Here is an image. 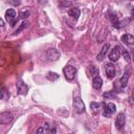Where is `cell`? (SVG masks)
<instances>
[{
    "label": "cell",
    "mask_w": 134,
    "mask_h": 134,
    "mask_svg": "<svg viewBox=\"0 0 134 134\" xmlns=\"http://www.w3.org/2000/svg\"><path fill=\"white\" fill-rule=\"evenodd\" d=\"M73 108H74V111L77 113V114H82L85 112V104L84 102L82 100V98L80 96H74L73 97Z\"/></svg>",
    "instance_id": "6da1fadb"
},
{
    "label": "cell",
    "mask_w": 134,
    "mask_h": 134,
    "mask_svg": "<svg viewBox=\"0 0 134 134\" xmlns=\"http://www.w3.org/2000/svg\"><path fill=\"white\" fill-rule=\"evenodd\" d=\"M63 73L66 77V80L68 81H72L75 76V73H76V69L71 66V65H66L64 68H63Z\"/></svg>",
    "instance_id": "7a4b0ae2"
},
{
    "label": "cell",
    "mask_w": 134,
    "mask_h": 134,
    "mask_svg": "<svg viewBox=\"0 0 134 134\" xmlns=\"http://www.w3.org/2000/svg\"><path fill=\"white\" fill-rule=\"evenodd\" d=\"M5 19L6 21L10 24L12 27H14L17 23V17H16V12L15 9L13 8H8L6 12H5Z\"/></svg>",
    "instance_id": "3957f363"
},
{
    "label": "cell",
    "mask_w": 134,
    "mask_h": 134,
    "mask_svg": "<svg viewBox=\"0 0 134 134\" xmlns=\"http://www.w3.org/2000/svg\"><path fill=\"white\" fill-rule=\"evenodd\" d=\"M116 111V106L112 103H109V104H104V112H103V115L105 117H109L110 115H112L114 112Z\"/></svg>",
    "instance_id": "277c9868"
},
{
    "label": "cell",
    "mask_w": 134,
    "mask_h": 134,
    "mask_svg": "<svg viewBox=\"0 0 134 134\" xmlns=\"http://www.w3.org/2000/svg\"><path fill=\"white\" fill-rule=\"evenodd\" d=\"M16 86H17V90H18V93H19V94L24 95V94H26V93H27V91H28V87H27V85L23 82V80H22V79H20V77H19V79L17 80Z\"/></svg>",
    "instance_id": "5b68a950"
},
{
    "label": "cell",
    "mask_w": 134,
    "mask_h": 134,
    "mask_svg": "<svg viewBox=\"0 0 134 134\" xmlns=\"http://www.w3.org/2000/svg\"><path fill=\"white\" fill-rule=\"evenodd\" d=\"M120 47L119 46H115V47H113V49L109 52V60L111 61V62H116L118 59H119V57H120Z\"/></svg>",
    "instance_id": "8992f818"
},
{
    "label": "cell",
    "mask_w": 134,
    "mask_h": 134,
    "mask_svg": "<svg viewBox=\"0 0 134 134\" xmlns=\"http://www.w3.org/2000/svg\"><path fill=\"white\" fill-rule=\"evenodd\" d=\"M13 118H14V115L10 112H2L0 114V124L7 125L13 120Z\"/></svg>",
    "instance_id": "52a82bcc"
},
{
    "label": "cell",
    "mask_w": 134,
    "mask_h": 134,
    "mask_svg": "<svg viewBox=\"0 0 134 134\" xmlns=\"http://www.w3.org/2000/svg\"><path fill=\"white\" fill-rule=\"evenodd\" d=\"M105 72H106V75L109 80H112L114 79L115 76V67L112 63H108L106 64V67H105Z\"/></svg>",
    "instance_id": "ba28073f"
},
{
    "label": "cell",
    "mask_w": 134,
    "mask_h": 134,
    "mask_svg": "<svg viewBox=\"0 0 134 134\" xmlns=\"http://www.w3.org/2000/svg\"><path fill=\"white\" fill-rule=\"evenodd\" d=\"M129 76H130V71L128 70V71H126V72L124 73V75L120 77V80L118 81V83H117V82H115L116 84H118V86H119V88H120V90H121V91L126 88L127 83H128V80H129Z\"/></svg>",
    "instance_id": "9c48e42d"
},
{
    "label": "cell",
    "mask_w": 134,
    "mask_h": 134,
    "mask_svg": "<svg viewBox=\"0 0 134 134\" xmlns=\"http://www.w3.org/2000/svg\"><path fill=\"white\" fill-rule=\"evenodd\" d=\"M109 19H110L112 25H113L115 28H120V27H121V24H120L119 21H118V18H117V14H116V13L110 12V13H109Z\"/></svg>",
    "instance_id": "30bf717a"
},
{
    "label": "cell",
    "mask_w": 134,
    "mask_h": 134,
    "mask_svg": "<svg viewBox=\"0 0 134 134\" xmlns=\"http://www.w3.org/2000/svg\"><path fill=\"white\" fill-rule=\"evenodd\" d=\"M125 122H126V117H125V114L124 113H119L117 115V118H116V121H115V127L117 130H121L125 126Z\"/></svg>",
    "instance_id": "8fae6325"
},
{
    "label": "cell",
    "mask_w": 134,
    "mask_h": 134,
    "mask_svg": "<svg viewBox=\"0 0 134 134\" xmlns=\"http://www.w3.org/2000/svg\"><path fill=\"white\" fill-rule=\"evenodd\" d=\"M47 55H48V58L50 60L55 61V60H58L60 58V51L58 49H55V48H50L47 51Z\"/></svg>",
    "instance_id": "7c38bea8"
},
{
    "label": "cell",
    "mask_w": 134,
    "mask_h": 134,
    "mask_svg": "<svg viewBox=\"0 0 134 134\" xmlns=\"http://www.w3.org/2000/svg\"><path fill=\"white\" fill-rule=\"evenodd\" d=\"M45 131H46V134H55L57 133V126L53 122H46L45 124Z\"/></svg>",
    "instance_id": "4fadbf2b"
},
{
    "label": "cell",
    "mask_w": 134,
    "mask_h": 134,
    "mask_svg": "<svg viewBox=\"0 0 134 134\" xmlns=\"http://www.w3.org/2000/svg\"><path fill=\"white\" fill-rule=\"evenodd\" d=\"M120 39H121V41H122L124 43H126L127 45H132V44H134V37H133L132 35H130V34H125V35H122Z\"/></svg>",
    "instance_id": "5bb4252c"
},
{
    "label": "cell",
    "mask_w": 134,
    "mask_h": 134,
    "mask_svg": "<svg viewBox=\"0 0 134 134\" xmlns=\"http://www.w3.org/2000/svg\"><path fill=\"white\" fill-rule=\"evenodd\" d=\"M108 49H109V44H105V45L102 47L100 51L98 52L96 59H97L98 61H103L104 58H105V55H106V53H107V51H108Z\"/></svg>",
    "instance_id": "9a60e30c"
},
{
    "label": "cell",
    "mask_w": 134,
    "mask_h": 134,
    "mask_svg": "<svg viewBox=\"0 0 134 134\" xmlns=\"http://www.w3.org/2000/svg\"><path fill=\"white\" fill-rule=\"evenodd\" d=\"M90 108H91L92 114L96 115L97 113H99V111H100V109H102V106H100V104H98V103H96V102H92V103L90 104Z\"/></svg>",
    "instance_id": "2e32d148"
},
{
    "label": "cell",
    "mask_w": 134,
    "mask_h": 134,
    "mask_svg": "<svg viewBox=\"0 0 134 134\" xmlns=\"http://www.w3.org/2000/svg\"><path fill=\"white\" fill-rule=\"evenodd\" d=\"M68 15L76 20V19H79L80 15H81V10H80L77 7H71V8L68 10Z\"/></svg>",
    "instance_id": "e0dca14e"
},
{
    "label": "cell",
    "mask_w": 134,
    "mask_h": 134,
    "mask_svg": "<svg viewBox=\"0 0 134 134\" xmlns=\"http://www.w3.org/2000/svg\"><path fill=\"white\" fill-rule=\"evenodd\" d=\"M102 85H103V80H102L100 76L97 75V76L93 77V80H92V86H93L94 89H100Z\"/></svg>",
    "instance_id": "ac0fdd59"
},
{
    "label": "cell",
    "mask_w": 134,
    "mask_h": 134,
    "mask_svg": "<svg viewBox=\"0 0 134 134\" xmlns=\"http://www.w3.org/2000/svg\"><path fill=\"white\" fill-rule=\"evenodd\" d=\"M46 77H47L49 81L54 82V81H57V80L59 79V74L55 73V72H48L47 75H46Z\"/></svg>",
    "instance_id": "d6986e66"
},
{
    "label": "cell",
    "mask_w": 134,
    "mask_h": 134,
    "mask_svg": "<svg viewBox=\"0 0 134 134\" xmlns=\"http://www.w3.org/2000/svg\"><path fill=\"white\" fill-rule=\"evenodd\" d=\"M89 72H90V75L92 77H95V76L98 75V68L96 66H91L89 68Z\"/></svg>",
    "instance_id": "ffe728a7"
},
{
    "label": "cell",
    "mask_w": 134,
    "mask_h": 134,
    "mask_svg": "<svg viewBox=\"0 0 134 134\" xmlns=\"http://www.w3.org/2000/svg\"><path fill=\"white\" fill-rule=\"evenodd\" d=\"M28 16H29V10H28V9H26V10H21L20 14H19V16H18V18H17V22H18L19 19H25V18H27Z\"/></svg>",
    "instance_id": "44dd1931"
},
{
    "label": "cell",
    "mask_w": 134,
    "mask_h": 134,
    "mask_svg": "<svg viewBox=\"0 0 134 134\" xmlns=\"http://www.w3.org/2000/svg\"><path fill=\"white\" fill-rule=\"evenodd\" d=\"M28 25H29V23H28L27 21H23V22H22V24L20 25V27H19V28H18V29L15 31V35H17V34H19L20 31H22V30H23L24 28H26Z\"/></svg>",
    "instance_id": "7402d4cb"
},
{
    "label": "cell",
    "mask_w": 134,
    "mask_h": 134,
    "mask_svg": "<svg viewBox=\"0 0 134 134\" xmlns=\"http://www.w3.org/2000/svg\"><path fill=\"white\" fill-rule=\"evenodd\" d=\"M8 97H9L8 92L6 91L5 87H2V88H1V99H7Z\"/></svg>",
    "instance_id": "603a6c76"
},
{
    "label": "cell",
    "mask_w": 134,
    "mask_h": 134,
    "mask_svg": "<svg viewBox=\"0 0 134 134\" xmlns=\"http://www.w3.org/2000/svg\"><path fill=\"white\" fill-rule=\"evenodd\" d=\"M59 5H60L61 7H67V6L72 5V2H70V1H61V2L59 3Z\"/></svg>",
    "instance_id": "cb8c5ba5"
},
{
    "label": "cell",
    "mask_w": 134,
    "mask_h": 134,
    "mask_svg": "<svg viewBox=\"0 0 134 134\" xmlns=\"http://www.w3.org/2000/svg\"><path fill=\"white\" fill-rule=\"evenodd\" d=\"M122 57H124V59L129 63L130 61H131V58H130V54H129V52L127 51V50H124L122 51Z\"/></svg>",
    "instance_id": "d4e9b609"
},
{
    "label": "cell",
    "mask_w": 134,
    "mask_h": 134,
    "mask_svg": "<svg viewBox=\"0 0 134 134\" xmlns=\"http://www.w3.org/2000/svg\"><path fill=\"white\" fill-rule=\"evenodd\" d=\"M104 97L114 98V97H116V96L114 95V92H113V91H109V92H105V93H104Z\"/></svg>",
    "instance_id": "484cf974"
},
{
    "label": "cell",
    "mask_w": 134,
    "mask_h": 134,
    "mask_svg": "<svg viewBox=\"0 0 134 134\" xmlns=\"http://www.w3.org/2000/svg\"><path fill=\"white\" fill-rule=\"evenodd\" d=\"M43 132H44V128L43 127H40L38 129V131H37V134H43Z\"/></svg>",
    "instance_id": "4316f807"
},
{
    "label": "cell",
    "mask_w": 134,
    "mask_h": 134,
    "mask_svg": "<svg viewBox=\"0 0 134 134\" xmlns=\"http://www.w3.org/2000/svg\"><path fill=\"white\" fill-rule=\"evenodd\" d=\"M9 3L15 4V5H19L20 4V1H9Z\"/></svg>",
    "instance_id": "83f0119b"
},
{
    "label": "cell",
    "mask_w": 134,
    "mask_h": 134,
    "mask_svg": "<svg viewBox=\"0 0 134 134\" xmlns=\"http://www.w3.org/2000/svg\"><path fill=\"white\" fill-rule=\"evenodd\" d=\"M131 17L134 19V8H132V9H131Z\"/></svg>",
    "instance_id": "f1b7e54d"
},
{
    "label": "cell",
    "mask_w": 134,
    "mask_h": 134,
    "mask_svg": "<svg viewBox=\"0 0 134 134\" xmlns=\"http://www.w3.org/2000/svg\"><path fill=\"white\" fill-rule=\"evenodd\" d=\"M0 24H1V26H3V24H4V22H3V20H0Z\"/></svg>",
    "instance_id": "f546056e"
},
{
    "label": "cell",
    "mask_w": 134,
    "mask_h": 134,
    "mask_svg": "<svg viewBox=\"0 0 134 134\" xmlns=\"http://www.w3.org/2000/svg\"><path fill=\"white\" fill-rule=\"evenodd\" d=\"M133 61H134V50H133Z\"/></svg>",
    "instance_id": "4dcf8cb0"
},
{
    "label": "cell",
    "mask_w": 134,
    "mask_h": 134,
    "mask_svg": "<svg viewBox=\"0 0 134 134\" xmlns=\"http://www.w3.org/2000/svg\"><path fill=\"white\" fill-rule=\"evenodd\" d=\"M70 134H74V133H70Z\"/></svg>",
    "instance_id": "1f68e13d"
}]
</instances>
